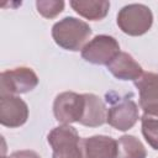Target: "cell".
<instances>
[{"label": "cell", "mask_w": 158, "mask_h": 158, "mask_svg": "<svg viewBox=\"0 0 158 158\" xmlns=\"http://www.w3.org/2000/svg\"><path fill=\"white\" fill-rule=\"evenodd\" d=\"M38 85L37 74L28 67H19L0 74V95L25 94Z\"/></svg>", "instance_id": "cell-4"}, {"label": "cell", "mask_w": 158, "mask_h": 158, "mask_svg": "<svg viewBox=\"0 0 158 158\" xmlns=\"http://www.w3.org/2000/svg\"><path fill=\"white\" fill-rule=\"evenodd\" d=\"M9 158H41V157L33 151L25 149V151H16V152L11 153Z\"/></svg>", "instance_id": "cell-17"}, {"label": "cell", "mask_w": 158, "mask_h": 158, "mask_svg": "<svg viewBox=\"0 0 158 158\" xmlns=\"http://www.w3.org/2000/svg\"><path fill=\"white\" fill-rule=\"evenodd\" d=\"M28 118L27 104L16 95H0V123L16 128L26 123Z\"/></svg>", "instance_id": "cell-7"}, {"label": "cell", "mask_w": 158, "mask_h": 158, "mask_svg": "<svg viewBox=\"0 0 158 158\" xmlns=\"http://www.w3.org/2000/svg\"><path fill=\"white\" fill-rule=\"evenodd\" d=\"M109 72L120 80H133L136 81L142 74L143 69L135 58L127 52H120L107 65Z\"/></svg>", "instance_id": "cell-12"}, {"label": "cell", "mask_w": 158, "mask_h": 158, "mask_svg": "<svg viewBox=\"0 0 158 158\" xmlns=\"http://www.w3.org/2000/svg\"><path fill=\"white\" fill-rule=\"evenodd\" d=\"M36 7L40 15L46 19H54L64 9V1L62 0H38Z\"/></svg>", "instance_id": "cell-16"}, {"label": "cell", "mask_w": 158, "mask_h": 158, "mask_svg": "<svg viewBox=\"0 0 158 158\" xmlns=\"http://www.w3.org/2000/svg\"><path fill=\"white\" fill-rule=\"evenodd\" d=\"M69 4L77 14L90 21L102 20L110 9V2L106 0H72Z\"/></svg>", "instance_id": "cell-13"}, {"label": "cell", "mask_w": 158, "mask_h": 158, "mask_svg": "<svg viewBox=\"0 0 158 158\" xmlns=\"http://www.w3.org/2000/svg\"><path fill=\"white\" fill-rule=\"evenodd\" d=\"M139 95V107L144 114L158 115V73L146 72L136 81Z\"/></svg>", "instance_id": "cell-9"}, {"label": "cell", "mask_w": 158, "mask_h": 158, "mask_svg": "<svg viewBox=\"0 0 158 158\" xmlns=\"http://www.w3.org/2000/svg\"><path fill=\"white\" fill-rule=\"evenodd\" d=\"M84 107V94L64 91L56 96L53 102V115L62 125L79 122Z\"/></svg>", "instance_id": "cell-6"}, {"label": "cell", "mask_w": 158, "mask_h": 158, "mask_svg": "<svg viewBox=\"0 0 158 158\" xmlns=\"http://www.w3.org/2000/svg\"><path fill=\"white\" fill-rule=\"evenodd\" d=\"M142 135L147 143L156 151H158V115L143 114L141 117Z\"/></svg>", "instance_id": "cell-15"}, {"label": "cell", "mask_w": 158, "mask_h": 158, "mask_svg": "<svg viewBox=\"0 0 158 158\" xmlns=\"http://www.w3.org/2000/svg\"><path fill=\"white\" fill-rule=\"evenodd\" d=\"M118 28L128 36H142L153 25V14L143 4H128L123 6L116 19Z\"/></svg>", "instance_id": "cell-2"}, {"label": "cell", "mask_w": 158, "mask_h": 158, "mask_svg": "<svg viewBox=\"0 0 158 158\" xmlns=\"http://www.w3.org/2000/svg\"><path fill=\"white\" fill-rule=\"evenodd\" d=\"M91 32L90 26L85 21L73 16L59 20L52 27V37L56 44L72 52L81 51L91 36Z\"/></svg>", "instance_id": "cell-1"}, {"label": "cell", "mask_w": 158, "mask_h": 158, "mask_svg": "<svg viewBox=\"0 0 158 158\" xmlns=\"http://www.w3.org/2000/svg\"><path fill=\"white\" fill-rule=\"evenodd\" d=\"M120 52V44L115 37L98 35L84 46L81 57L91 64L107 65Z\"/></svg>", "instance_id": "cell-5"}, {"label": "cell", "mask_w": 158, "mask_h": 158, "mask_svg": "<svg viewBox=\"0 0 158 158\" xmlns=\"http://www.w3.org/2000/svg\"><path fill=\"white\" fill-rule=\"evenodd\" d=\"M106 118L107 109L101 98L91 93L84 94V107L79 123L86 127H99L106 122Z\"/></svg>", "instance_id": "cell-11"}, {"label": "cell", "mask_w": 158, "mask_h": 158, "mask_svg": "<svg viewBox=\"0 0 158 158\" xmlns=\"http://www.w3.org/2000/svg\"><path fill=\"white\" fill-rule=\"evenodd\" d=\"M138 118L137 104L132 99H123L107 110L106 122L118 131H127L136 125Z\"/></svg>", "instance_id": "cell-8"}, {"label": "cell", "mask_w": 158, "mask_h": 158, "mask_svg": "<svg viewBox=\"0 0 158 158\" xmlns=\"http://www.w3.org/2000/svg\"><path fill=\"white\" fill-rule=\"evenodd\" d=\"M2 158H7V157H5V156H2Z\"/></svg>", "instance_id": "cell-18"}, {"label": "cell", "mask_w": 158, "mask_h": 158, "mask_svg": "<svg viewBox=\"0 0 158 158\" xmlns=\"http://www.w3.org/2000/svg\"><path fill=\"white\" fill-rule=\"evenodd\" d=\"M52 147V158H83L81 139L77 130L70 125L54 127L47 136Z\"/></svg>", "instance_id": "cell-3"}, {"label": "cell", "mask_w": 158, "mask_h": 158, "mask_svg": "<svg viewBox=\"0 0 158 158\" xmlns=\"http://www.w3.org/2000/svg\"><path fill=\"white\" fill-rule=\"evenodd\" d=\"M83 158H116L117 141L110 136L95 135L81 139Z\"/></svg>", "instance_id": "cell-10"}, {"label": "cell", "mask_w": 158, "mask_h": 158, "mask_svg": "<svg viewBox=\"0 0 158 158\" xmlns=\"http://www.w3.org/2000/svg\"><path fill=\"white\" fill-rule=\"evenodd\" d=\"M116 158H147V151L137 137L123 135L117 141Z\"/></svg>", "instance_id": "cell-14"}]
</instances>
